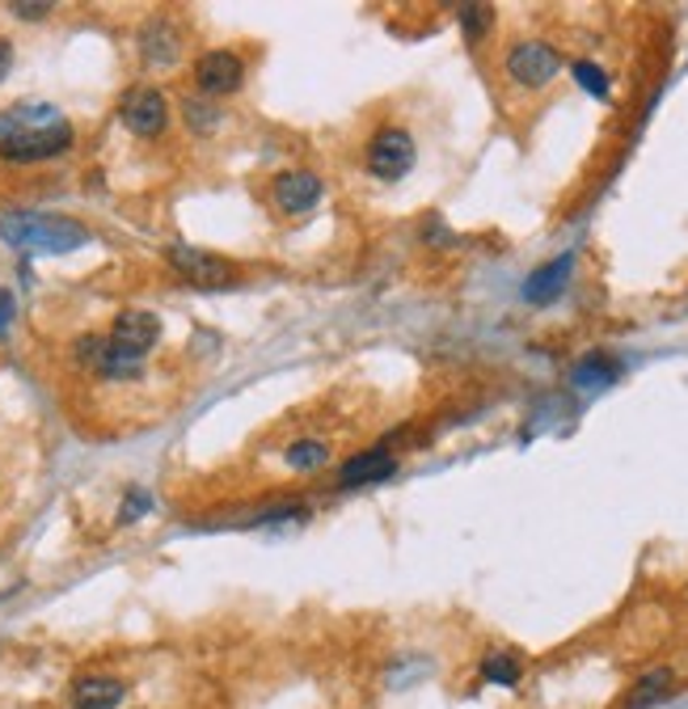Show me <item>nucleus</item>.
<instances>
[{
  "label": "nucleus",
  "mask_w": 688,
  "mask_h": 709,
  "mask_svg": "<svg viewBox=\"0 0 688 709\" xmlns=\"http://www.w3.org/2000/svg\"><path fill=\"white\" fill-rule=\"evenodd\" d=\"M72 148V123L47 102H18L0 115V157L4 161H51Z\"/></svg>",
  "instance_id": "f257e3e1"
},
{
  "label": "nucleus",
  "mask_w": 688,
  "mask_h": 709,
  "mask_svg": "<svg viewBox=\"0 0 688 709\" xmlns=\"http://www.w3.org/2000/svg\"><path fill=\"white\" fill-rule=\"evenodd\" d=\"M0 236L13 250H34V254H68L89 241V229L68 215L51 212H9L0 215Z\"/></svg>",
  "instance_id": "f03ea898"
},
{
  "label": "nucleus",
  "mask_w": 688,
  "mask_h": 709,
  "mask_svg": "<svg viewBox=\"0 0 688 709\" xmlns=\"http://www.w3.org/2000/svg\"><path fill=\"white\" fill-rule=\"evenodd\" d=\"M368 169L380 182H398L414 169V136L405 127H380L368 144Z\"/></svg>",
  "instance_id": "7ed1b4c3"
},
{
  "label": "nucleus",
  "mask_w": 688,
  "mask_h": 709,
  "mask_svg": "<svg viewBox=\"0 0 688 709\" xmlns=\"http://www.w3.org/2000/svg\"><path fill=\"white\" fill-rule=\"evenodd\" d=\"M562 72V55L549 47V43H516V47L507 51V76L523 85V89H541L549 85L553 76Z\"/></svg>",
  "instance_id": "20e7f679"
},
{
  "label": "nucleus",
  "mask_w": 688,
  "mask_h": 709,
  "mask_svg": "<svg viewBox=\"0 0 688 709\" xmlns=\"http://www.w3.org/2000/svg\"><path fill=\"white\" fill-rule=\"evenodd\" d=\"M169 266L194 287H229L237 279V271L224 258H215L208 250H194V245H169L166 250Z\"/></svg>",
  "instance_id": "39448f33"
},
{
  "label": "nucleus",
  "mask_w": 688,
  "mask_h": 709,
  "mask_svg": "<svg viewBox=\"0 0 688 709\" xmlns=\"http://www.w3.org/2000/svg\"><path fill=\"white\" fill-rule=\"evenodd\" d=\"M194 85L203 97H229L245 85V60L237 51H208L199 64H194Z\"/></svg>",
  "instance_id": "423d86ee"
},
{
  "label": "nucleus",
  "mask_w": 688,
  "mask_h": 709,
  "mask_svg": "<svg viewBox=\"0 0 688 709\" xmlns=\"http://www.w3.org/2000/svg\"><path fill=\"white\" fill-rule=\"evenodd\" d=\"M123 123L144 136V140H152V136H161L169 127V106L161 89H152V85H140V89H131V94L123 97Z\"/></svg>",
  "instance_id": "0eeeda50"
},
{
  "label": "nucleus",
  "mask_w": 688,
  "mask_h": 709,
  "mask_svg": "<svg viewBox=\"0 0 688 709\" xmlns=\"http://www.w3.org/2000/svg\"><path fill=\"white\" fill-rule=\"evenodd\" d=\"M321 178L313 169H287L271 182V199L284 215H305L321 203Z\"/></svg>",
  "instance_id": "6e6552de"
},
{
  "label": "nucleus",
  "mask_w": 688,
  "mask_h": 709,
  "mask_svg": "<svg viewBox=\"0 0 688 709\" xmlns=\"http://www.w3.org/2000/svg\"><path fill=\"white\" fill-rule=\"evenodd\" d=\"M157 338H161V321H157L152 313H140V308L119 313V317H115V330H110V342H115L123 354H136V359H144V351H148Z\"/></svg>",
  "instance_id": "1a4fd4ad"
},
{
  "label": "nucleus",
  "mask_w": 688,
  "mask_h": 709,
  "mask_svg": "<svg viewBox=\"0 0 688 709\" xmlns=\"http://www.w3.org/2000/svg\"><path fill=\"white\" fill-rule=\"evenodd\" d=\"M178 51H182V39H178V30H173L166 18H152V22L140 30L144 64H152V68H169V64L178 60Z\"/></svg>",
  "instance_id": "9d476101"
},
{
  "label": "nucleus",
  "mask_w": 688,
  "mask_h": 709,
  "mask_svg": "<svg viewBox=\"0 0 688 709\" xmlns=\"http://www.w3.org/2000/svg\"><path fill=\"white\" fill-rule=\"evenodd\" d=\"M127 697V685L115 676H81L72 685V706L76 709H119Z\"/></svg>",
  "instance_id": "9b49d317"
},
{
  "label": "nucleus",
  "mask_w": 688,
  "mask_h": 709,
  "mask_svg": "<svg viewBox=\"0 0 688 709\" xmlns=\"http://www.w3.org/2000/svg\"><path fill=\"white\" fill-rule=\"evenodd\" d=\"M570 271H574V254H562V258L546 262L541 271H532V275H528V284H523V300H532V305H549L553 296H562Z\"/></svg>",
  "instance_id": "f8f14e48"
},
{
  "label": "nucleus",
  "mask_w": 688,
  "mask_h": 709,
  "mask_svg": "<svg viewBox=\"0 0 688 709\" xmlns=\"http://www.w3.org/2000/svg\"><path fill=\"white\" fill-rule=\"evenodd\" d=\"M398 473V461L384 448L359 452L342 465V486H372V482H389Z\"/></svg>",
  "instance_id": "ddd939ff"
},
{
  "label": "nucleus",
  "mask_w": 688,
  "mask_h": 709,
  "mask_svg": "<svg viewBox=\"0 0 688 709\" xmlns=\"http://www.w3.org/2000/svg\"><path fill=\"white\" fill-rule=\"evenodd\" d=\"M676 688V676L667 671V667H655V671H646L638 685H634V697H629V709H646V706H659L667 692Z\"/></svg>",
  "instance_id": "4468645a"
},
{
  "label": "nucleus",
  "mask_w": 688,
  "mask_h": 709,
  "mask_svg": "<svg viewBox=\"0 0 688 709\" xmlns=\"http://www.w3.org/2000/svg\"><path fill=\"white\" fill-rule=\"evenodd\" d=\"M520 659L516 655H507V650H490L486 659H481V676L490 680V685H502V688H511V685H520Z\"/></svg>",
  "instance_id": "2eb2a0df"
},
{
  "label": "nucleus",
  "mask_w": 688,
  "mask_h": 709,
  "mask_svg": "<svg viewBox=\"0 0 688 709\" xmlns=\"http://www.w3.org/2000/svg\"><path fill=\"white\" fill-rule=\"evenodd\" d=\"M326 456H330V448L321 440H300V444H292L284 452V461L292 469H317V465H326Z\"/></svg>",
  "instance_id": "dca6fc26"
},
{
  "label": "nucleus",
  "mask_w": 688,
  "mask_h": 709,
  "mask_svg": "<svg viewBox=\"0 0 688 709\" xmlns=\"http://www.w3.org/2000/svg\"><path fill=\"white\" fill-rule=\"evenodd\" d=\"M617 372H621L617 363L592 354V359H583V363L574 368V384H608V380H617Z\"/></svg>",
  "instance_id": "f3484780"
},
{
  "label": "nucleus",
  "mask_w": 688,
  "mask_h": 709,
  "mask_svg": "<svg viewBox=\"0 0 688 709\" xmlns=\"http://www.w3.org/2000/svg\"><path fill=\"white\" fill-rule=\"evenodd\" d=\"M182 115H187V123L194 131H212L215 123H220V110L212 106V97H187V102H182Z\"/></svg>",
  "instance_id": "a211bd4d"
},
{
  "label": "nucleus",
  "mask_w": 688,
  "mask_h": 709,
  "mask_svg": "<svg viewBox=\"0 0 688 709\" xmlns=\"http://www.w3.org/2000/svg\"><path fill=\"white\" fill-rule=\"evenodd\" d=\"M574 81H579L588 94L608 97V76H604V68H595L592 60H579V64H574Z\"/></svg>",
  "instance_id": "6ab92c4d"
},
{
  "label": "nucleus",
  "mask_w": 688,
  "mask_h": 709,
  "mask_svg": "<svg viewBox=\"0 0 688 709\" xmlns=\"http://www.w3.org/2000/svg\"><path fill=\"white\" fill-rule=\"evenodd\" d=\"M461 25H465V34H469V39H477L486 25H495V18H490V9H486V4H474V9H461Z\"/></svg>",
  "instance_id": "aec40b11"
},
{
  "label": "nucleus",
  "mask_w": 688,
  "mask_h": 709,
  "mask_svg": "<svg viewBox=\"0 0 688 709\" xmlns=\"http://www.w3.org/2000/svg\"><path fill=\"white\" fill-rule=\"evenodd\" d=\"M148 507H152V498H148V490H140V486H136V490H131V495H127V502H123L119 523L140 520V516H144V511H148Z\"/></svg>",
  "instance_id": "412c9836"
},
{
  "label": "nucleus",
  "mask_w": 688,
  "mask_h": 709,
  "mask_svg": "<svg viewBox=\"0 0 688 709\" xmlns=\"http://www.w3.org/2000/svg\"><path fill=\"white\" fill-rule=\"evenodd\" d=\"M13 317H18V300H13V292H9V287H0V338L9 334Z\"/></svg>",
  "instance_id": "4be33fe9"
},
{
  "label": "nucleus",
  "mask_w": 688,
  "mask_h": 709,
  "mask_svg": "<svg viewBox=\"0 0 688 709\" xmlns=\"http://www.w3.org/2000/svg\"><path fill=\"white\" fill-rule=\"evenodd\" d=\"M13 13L25 18V22H39V18H47L51 13V4H13Z\"/></svg>",
  "instance_id": "5701e85b"
},
{
  "label": "nucleus",
  "mask_w": 688,
  "mask_h": 709,
  "mask_svg": "<svg viewBox=\"0 0 688 709\" xmlns=\"http://www.w3.org/2000/svg\"><path fill=\"white\" fill-rule=\"evenodd\" d=\"M9 68H13V43H9V39H0V81L9 76Z\"/></svg>",
  "instance_id": "b1692460"
}]
</instances>
